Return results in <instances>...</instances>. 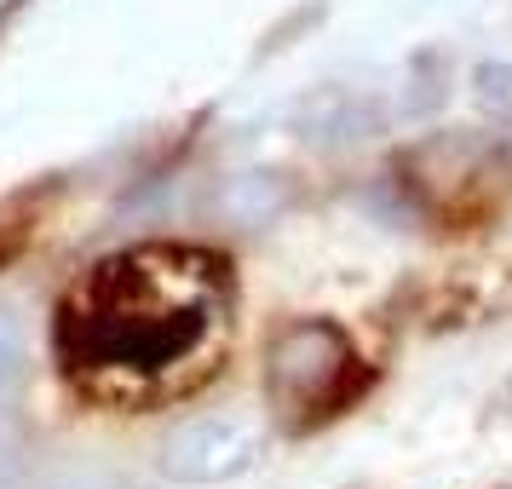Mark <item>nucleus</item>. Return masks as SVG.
Listing matches in <instances>:
<instances>
[{"label":"nucleus","mask_w":512,"mask_h":489,"mask_svg":"<svg viewBox=\"0 0 512 489\" xmlns=\"http://www.w3.org/2000/svg\"><path fill=\"white\" fill-rule=\"evenodd\" d=\"M6 466H12V461H6V443H0V478H6Z\"/></svg>","instance_id":"39448f33"},{"label":"nucleus","mask_w":512,"mask_h":489,"mask_svg":"<svg viewBox=\"0 0 512 489\" xmlns=\"http://www.w3.org/2000/svg\"><path fill=\"white\" fill-rule=\"evenodd\" d=\"M259 455V438L236 420H219V415H202V420H185L162 438V472L173 484H225L236 478L242 466Z\"/></svg>","instance_id":"7ed1b4c3"},{"label":"nucleus","mask_w":512,"mask_h":489,"mask_svg":"<svg viewBox=\"0 0 512 489\" xmlns=\"http://www.w3.org/2000/svg\"><path fill=\"white\" fill-rule=\"evenodd\" d=\"M357 386V357L328 323H294L271 346V397L294 415H328Z\"/></svg>","instance_id":"f03ea898"},{"label":"nucleus","mask_w":512,"mask_h":489,"mask_svg":"<svg viewBox=\"0 0 512 489\" xmlns=\"http://www.w3.org/2000/svg\"><path fill=\"white\" fill-rule=\"evenodd\" d=\"M231 288L196 248H133L104 259L58 311V357L75 386L110 403L185 392L213 369Z\"/></svg>","instance_id":"f257e3e1"},{"label":"nucleus","mask_w":512,"mask_h":489,"mask_svg":"<svg viewBox=\"0 0 512 489\" xmlns=\"http://www.w3.org/2000/svg\"><path fill=\"white\" fill-rule=\"evenodd\" d=\"M6 369H12V334L0 328V380H6Z\"/></svg>","instance_id":"20e7f679"}]
</instances>
